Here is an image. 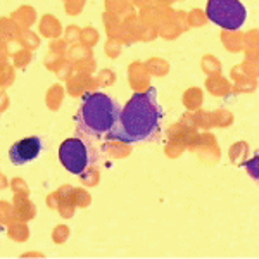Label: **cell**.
I'll use <instances>...</instances> for the list:
<instances>
[{
  "label": "cell",
  "mask_w": 259,
  "mask_h": 259,
  "mask_svg": "<svg viewBox=\"0 0 259 259\" xmlns=\"http://www.w3.org/2000/svg\"><path fill=\"white\" fill-rule=\"evenodd\" d=\"M206 14L223 30H240L247 21V7L240 0H207Z\"/></svg>",
  "instance_id": "obj_3"
},
{
  "label": "cell",
  "mask_w": 259,
  "mask_h": 259,
  "mask_svg": "<svg viewBox=\"0 0 259 259\" xmlns=\"http://www.w3.org/2000/svg\"><path fill=\"white\" fill-rule=\"evenodd\" d=\"M119 104L111 95L102 92H92L87 94L81 100L80 111L76 114L78 132L85 137L100 139L107 135L114 126L119 116Z\"/></svg>",
  "instance_id": "obj_2"
},
{
  "label": "cell",
  "mask_w": 259,
  "mask_h": 259,
  "mask_svg": "<svg viewBox=\"0 0 259 259\" xmlns=\"http://www.w3.org/2000/svg\"><path fill=\"white\" fill-rule=\"evenodd\" d=\"M59 159L69 173L83 175L94 162V150L83 139H68L59 147Z\"/></svg>",
  "instance_id": "obj_4"
},
{
  "label": "cell",
  "mask_w": 259,
  "mask_h": 259,
  "mask_svg": "<svg viewBox=\"0 0 259 259\" xmlns=\"http://www.w3.org/2000/svg\"><path fill=\"white\" fill-rule=\"evenodd\" d=\"M162 118L164 112L159 104V90L149 89L128 100L107 135L121 144L149 142L159 135Z\"/></svg>",
  "instance_id": "obj_1"
},
{
  "label": "cell",
  "mask_w": 259,
  "mask_h": 259,
  "mask_svg": "<svg viewBox=\"0 0 259 259\" xmlns=\"http://www.w3.org/2000/svg\"><path fill=\"white\" fill-rule=\"evenodd\" d=\"M45 149L41 137H28L19 142H16L9 150V161L14 166H24L35 161Z\"/></svg>",
  "instance_id": "obj_5"
}]
</instances>
